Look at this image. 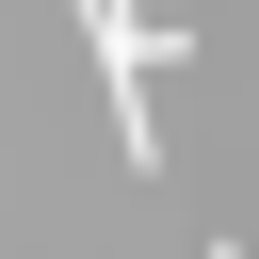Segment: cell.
<instances>
[{"label":"cell","mask_w":259,"mask_h":259,"mask_svg":"<svg viewBox=\"0 0 259 259\" xmlns=\"http://www.w3.org/2000/svg\"><path fill=\"white\" fill-rule=\"evenodd\" d=\"M194 259H243V243H227V227H210V243H194Z\"/></svg>","instance_id":"obj_2"},{"label":"cell","mask_w":259,"mask_h":259,"mask_svg":"<svg viewBox=\"0 0 259 259\" xmlns=\"http://www.w3.org/2000/svg\"><path fill=\"white\" fill-rule=\"evenodd\" d=\"M65 16L97 32V81H113V130H130V178H162V113H146V81L194 65V32H162V16H130V0H65Z\"/></svg>","instance_id":"obj_1"}]
</instances>
